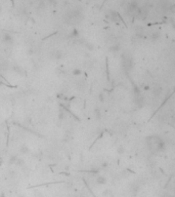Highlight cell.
<instances>
[{"label":"cell","mask_w":175,"mask_h":197,"mask_svg":"<svg viewBox=\"0 0 175 197\" xmlns=\"http://www.w3.org/2000/svg\"><path fill=\"white\" fill-rule=\"evenodd\" d=\"M147 148L153 153H159L165 149V143L160 137L151 136L147 139Z\"/></svg>","instance_id":"1"},{"label":"cell","mask_w":175,"mask_h":197,"mask_svg":"<svg viewBox=\"0 0 175 197\" xmlns=\"http://www.w3.org/2000/svg\"><path fill=\"white\" fill-rule=\"evenodd\" d=\"M30 148H29L28 145H26V144H23V145H20V148H18V152H20V155H27V154L30 153Z\"/></svg>","instance_id":"2"},{"label":"cell","mask_w":175,"mask_h":197,"mask_svg":"<svg viewBox=\"0 0 175 197\" xmlns=\"http://www.w3.org/2000/svg\"><path fill=\"white\" fill-rule=\"evenodd\" d=\"M13 71L17 73V74H20V75H25V70H24V68L23 67H20V66H18V65H15L13 66Z\"/></svg>","instance_id":"3"},{"label":"cell","mask_w":175,"mask_h":197,"mask_svg":"<svg viewBox=\"0 0 175 197\" xmlns=\"http://www.w3.org/2000/svg\"><path fill=\"white\" fill-rule=\"evenodd\" d=\"M25 164H26L25 159H24L23 157L18 156V159H17V162H15V165H17V166H18V167H23V166H25Z\"/></svg>","instance_id":"4"},{"label":"cell","mask_w":175,"mask_h":197,"mask_svg":"<svg viewBox=\"0 0 175 197\" xmlns=\"http://www.w3.org/2000/svg\"><path fill=\"white\" fill-rule=\"evenodd\" d=\"M18 155H15V154H13V155H10L9 156V159H8V163H9V165H15V162H17V159H18Z\"/></svg>","instance_id":"5"},{"label":"cell","mask_w":175,"mask_h":197,"mask_svg":"<svg viewBox=\"0 0 175 197\" xmlns=\"http://www.w3.org/2000/svg\"><path fill=\"white\" fill-rule=\"evenodd\" d=\"M95 181H96V183L98 185H104L107 183V179H106V177H104V176H98Z\"/></svg>","instance_id":"6"},{"label":"cell","mask_w":175,"mask_h":197,"mask_svg":"<svg viewBox=\"0 0 175 197\" xmlns=\"http://www.w3.org/2000/svg\"><path fill=\"white\" fill-rule=\"evenodd\" d=\"M72 73H73L74 76H80L82 74V70L80 68H74Z\"/></svg>","instance_id":"7"},{"label":"cell","mask_w":175,"mask_h":197,"mask_svg":"<svg viewBox=\"0 0 175 197\" xmlns=\"http://www.w3.org/2000/svg\"><path fill=\"white\" fill-rule=\"evenodd\" d=\"M53 59H55V60L63 59V52H61L59 50L55 51V52H54V54H53Z\"/></svg>","instance_id":"8"},{"label":"cell","mask_w":175,"mask_h":197,"mask_svg":"<svg viewBox=\"0 0 175 197\" xmlns=\"http://www.w3.org/2000/svg\"><path fill=\"white\" fill-rule=\"evenodd\" d=\"M11 41H13V39L10 38L9 36H6V38L4 39V42H5V43H11Z\"/></svg>","instance_id":"9"},{"label":"cell","mask_w":175,"mask_h":197,"mask_svg":"<svg viewBox=\"0 0 175 197\" xmlns=\"http://www.w3.org/2000/svg\"><path fill=\"white\" fill-rule=\"evenodd\" d=\"M17 197H26V195L25 194H18Z\"/></svg>","instance_id":"10"},{"label":"cell","mask_w":175,"mask_h":197,"mask_svg":"<svg viewBox=\"0 0 175 197\" xmlns=\"http://www.w3.org/2000/svg\"><path fill=\"white\" fill-rule=\"evenodd\" d=\"M0 197H5V194L4 193H1V194H0Z\"/></svg>","instance_id":"11"}]
</instances>
